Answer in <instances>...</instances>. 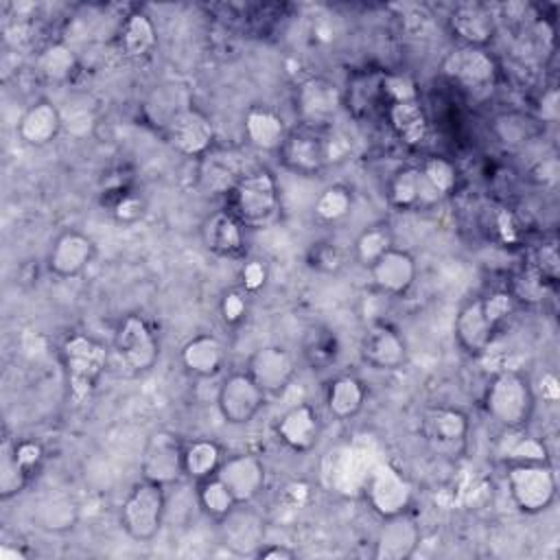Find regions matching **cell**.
<instances>
[{
    "label": "cell",
    "mask_w": 560,
    "mask_h": 560,
    "mask_svg": "<svg viewBox=\"0 0 560 560\" xmlns=\"http://www.w3.org/2000/svg\"><path fill=\"white\" fill-rule=\"evenodd\" d=\"M514 308H516V300L510 291H494L490 295H481L464 302L455 315V326H453L457 346L470 357L483 354L490 348L501 322Z\"/></svg>",
    "instance_id": "obj_1"
},
{
    "label": "cell",
    "mask_w": 560,
    "mask_h": 560,
    "mask_svg": "<svg viewBox=\"0 0 560 560\" xmlns=\"http://www.w3.org/2000/svg\"><path fill=\"white\" fill-rule=\"evenodd\" d=\"M59 357L63 365L68 396L74 402H83L92 396V392L101 383V376L105 374L107 348L85 332H72L63 339Z\"/></svg>",
    "instance_id": "obj_2"
},
{
    "label": "cell",
    "mask_w": 560,
    "mask_h": 560,
    "mask_svg": "<svg viewBox=\"0 0 560 560\" xmlns=\"http://www.w3.org/2000/svg\"><path fill=\"white\" fill-rule=\"evenodd\" d=\"M225 208L245 228L267 225L280 210V188L273 173L267 168L243 173L228 190Z\"/></svg>",
    "instance_id": "obj_3"
},
{
    "label": "cell",
    "mask_w": 560,
    "mask_h": 560,
    "mask_svg": "<svg viewBox=\"0 0 560 560\" xmlns=\"http://www.w3.org/2000/svg\"><path fill=\"white\" fill-rule=\"evenodd\" d=\"M483 407L503 429L527 427L536 407L529 378L516 370L499 372L486 387Z\"/></svg>",
    "instance_id": "obj_4"
},
{
    "label": "cell",
    "mask_w": 560,
    "mask_h": 560,
    "mask_svg": "<svg viewBox=\"0 0 560 560\" xmlns=\"http://www.w3.org/2000/svg\"><path fill=\"white\" fill-rule=\"evenodd\" d=\"M164 512H166L164 486L149 479H140L127 492L120 505L118 518H120V527L129 538L138 542H147L160 534Z\"/></svg>",
    "instance_id": "obj_5"
},
{
    "label": "cell",
    "mask_w": 560,
    "mask_h": 560,
    "mask_svg": "<svg viewBox=\"0 0 560 560\" xmlns=\"http://www.w3.org/2000/svg\"><path fill=\"white\" fill-rule=\"evenodd\" d=\"M505 483L514 505L525 514L549 510L558 497L556 472L547 462L508 464Z\"/></svg>",
    "instance_id": "obj_6"
},
{
    "label": "cell",
    "mask_w": 560,
    "mask_h": 560,
    "mask_svg": "<svg viewBox=\"0 0 560 560\" xmlns=\"http://www.w3.org/2000/svg\"><path fill=\"white\" fill-rule=\"evenodd\" d=\"M420 438L422 442L444 459H457L468 446L470 422L468 416L457 407L433 405L420 413Z\"/></svg>",
    "instance_id": "obj_7"
},
{
    "label": "cell",
    "mask_w": 560,
    "mask_h": 560,
    "mask_svg": "<svg viewBox=\"0 0 560 560\" xmlns=\"http://www.w3.org/2000/svg\"><path fill=\"white\" fill-rule=\"evenodd\" d=\"M278 153L282 166L291 173L304 177L317 175L326 168L330 160V142L326 129L298 125L295 129H289Z\"/></svg>",
    "instance_id": "obj_8"
},
{
    "label": "cell",
    "mask_w": 560,
    "mask_h": 560,
    "mask_svg": "<svg viewBox=\"0 0 560 560\" xmlns=\"http://www.w3.org/2000/svg\"><path fill=\"white\" fill-rule=\"evenodd\" d=\"M265 400L267 394L247 374V370L228 374L217 392V409L221 418L232 427L249 424L265 407Z\"/></svg>",
    "instance_id": "obj_9"
},
{
    "label": "cell",
    "mask_w": 560,
    "mask_h": 560,
    "mask_svg": "<svg viewBox=\"0 0 560 560\" xmlns=\"http://www.w3.org/2000/svg\"><path fill=\"white\" fill-rule=\"evenodd\" d=\"M114 346L125 368L133 374L149 372L160 359L158 337L149 322L140 315H127L118 324Z\"/></svg>",
    "instance_id": "obj_10"
},
{
    "label": "cell",
    "mask_w": 560,
    "mask_h": 560,
    "mask_svg": "<svg viewBox=\"0 0 560 560\" xmlns=\"http://www.w3.org/2000/svg\"><path fill=\"white\" fill-rule=\"evenodd\" d=\"M184 442L173 431H153L140 455L142 479L171 486L184 475Z\"/></svg>",
    "instance_id": "obj_11"
},
{
    "label": "cell",
    "mask_w": 560,
    "mask_h": 560,
    "mask_svg": "<svg viewBox=\"0 0 560 560\" xmlns=\"http://www.w3.org/2000/svg\"><path fill=\"white\" fill-rule=\"evenodd\" d=\"M444 74L470 94H486L494 88L497 63L486 48L457 46L444 59Z\"/></svg>",
    "instance_id": "obj_12"
},
{
    "label": "cell",
    "mask_w": 560,
    "mask_h": 560,
    "mask_svg": "<svg viewBox=\"0 0 560 560\" xmlns=\"http://www.w3.org/2000/svg\"><path fill=\"white\" fill-rule=\"evenodd\" d=\"M166 138L171 147L186 158H203L214 144V125L197 107L184 105L166 120Z\"/></svg>",
    "instance_id": "obj_13"
},
{
    "label": "cell",
    "mask_w": 560,
    "mask_h": 560,
    "mask_svg": "<svg viewBox=\"0 0 560 560\" xmlns=\"http://www.w3.org/2000/svg\"><path fill=\"white\" fill-rule=\"evenodd\" d=\"M343 105V92L324 77H311L295 88V112L300 125L326 129Z\"/></svg>",
    "instance_id": "obj_14"
},
{
    "label": "cell",
    "mask_w": 560,
    "mask_h": 560,
    "mask_svg": "<svg viewBox=\"0 0 560 560\" xmlns=\"http://www.w3.org/2000/svg\"><path fill=\"white\" fill-rule=\"evenodd\" d=\"M365 499L381 518L396 516L409 510L413 499V486L398 468L383 464L372 470L365 486Z\"/></svg>",
    "instance_id": "obj_15"
},
{
    "label": "cell",
    "mask_w": 560,
    "mask_h": 560,
    "mask_svg": "<svg viewBox=\"0 0 560 560\" xmlns=\"http://www.w3.org/2000/svg\"><path fill=\"white\" fill-rule=\"evenodd\" d=\"M245 370L267 396H278L295 376V357L284 346L267 343L249 354Z\"/></svg>",
    "instance_id": "obj_16"
},
{
    "label": "cell",
    "mask_w": 560,
    "mask_h": 560,
    "mask_svg": "<svg viewBox=\"0 0 560 560\" xmlns=\"http://www.w3.org/2000/svg\"><path fill=\"white\" fill-rule=\"evenodd\" d=\"M359 354L370 368L394 372L407 361V341L387 322H374L361 335Z\"/></svg>",
    "instance_id": "obj_17"
},
{
    "label": "cell",
    "mask_w": 560,
    "mask_h": 560,
    "mask_svg": "<svg viewBox=\"0 0 560 560\" xmlns=\"http://www.w3.org/2000/svg\"><path fill=\"white\" fill-rule=\"evenodd\" d=\"M94 241L85 232L70 228L52 238L50 249L46 254V267L57 278H77L94 260Z\"/></svg>",
    "instance_id": "obj_18"
},
{
    "label": "cell",
    "mask_w": 560,
    "mask_h": 560,
    "mask_svg": "<svg viewBox=\"0 0 560 560\" xmlns=\"http://www.w3.org/2000/svg\"><path fill=\"white\" fill-rule=\"evenodd\" d=\"M219 540L234 556H256L265 545V521L241 503L219 521Z\"/></svg>",
    "instance_id": "obj_19"
},
{
    "label": "cell",
    "mask_w": 560,
    "mask_h": 560,
    "mask_svg": "<svg viewBox=\"0 0 560 560\" xmlns=\"http://www.w3.org/2000/svg\"><path fill=\"white\" fill-rule=\"evenodd\" d=\"M217 477L228 486L236 503H252L265 488L267 470L258 455L254 453H236L225 457Z\"/></svg>",
    "instance_id": "obj_20"
},
{
    "label": "cell",
    "mask_w": 560,
    "mask_h": 560,
    "mask_svg": "<svg viewBox=\"0 0 560 560\" xmlns=\"http://www.w3.org/2000/svg\"><path fill=\"white\" fill-rule=\"evenodd\" d=\"M420 525L409 512L383 518V525L374 538V558L376 560H407L420 547Z\"/></svg>",
    "instance_id": "obj_21"
},
{
    "label": "cell",
    "mask_w": 560,
    "mask_h": 560,
    "mask_svg": "<svg viewBox=\"0 0 560 560\" xmlns=\"http://www.w3.org/2000/svg\"><path fill=\"white\" fill-rule=\"evenodd\" d=\"M368 269H370L372 284L383 295H389V298L405 295L413 287L418 276L416 258L407 249H398V247L387 249Z\"/></svg>",
    "instance_id": "obj_22"
},
{
    "label": "cell",
    "mask_w": 560,
    "mask_h": 560,
    "mask_svg": "<svg viewBox=\"0 0 560 560\" xmlns=\"http://www.w3.org/2000/svg\"><path fill=\"white\" fill-rule=\"evenodd\" d=\"M278 440L293 453H308L317 446L322 435V420L313 405L300 402L289 407L276 424Z\"/></svg>",
    "instance_id": "obj_23"
},
{
    "label": "cell",
    "mask_w": 560,
    "mask_h": 560,
    "mask_svg": "<svg viewBox=\"0 0 560 560\" xmlns=\"http://www.w3.org/2000/svg\"><path fill=\"white\" fill-rule=\"evenodd\" d=\"M387 199L394 208L409 212V210H429L442 197L427 182L420 166H402L392 175L387 184Z\"/></svg>",
    "instance_id": "obj_24"
},
{
    "label": "cell",
    "mask_w": 560,
    "mask_h": 560,
    "mask_svg": "<svg viewBox=\"0 0 560 560\" xmlns=\"http://www.w3.org/2000/svg\"><path fill=\"white\" fill-rule=\"evenodd\" d=\"M448 28L453 37L459 42V46L486 48L494 37L497 22L490 9H486L483 4L466 2V4H457L448 13Z\"/></svg>",
    "instance_id": "obj_25"
},
{
    "label": "cell",
    "mask_w": 560,
    "mask_h": 560,
    "mask_svg": "<svg viewBox=\"0 0 560 560\" xmlns=\"http://www.w3.org/2000/svg\"><path fill=\"white\" fill-rule=\"evenodd\" d=\"M201 241L208 252L223 258H236L245 249V225L228 208L217 210L203 219Z\"/></svg>",
    "instance_id": "obj_26"
},
{
    "label": "cell",
    "mask_w": 560,
    "mask_h": 560,
    "mask_svg": "<svg viewBox=\"0 0 560 560\" xmlns=\"http://www.w3.org/2000/svg\"><path fill=\"white\" fill-rule=\"evenodd\" d=\"M61 114L48 98L33 101L18 120V136L28 147H46L61 131Z\"/></svg>",
    "instance_id": "obj_27"
},
{
    "label": "cell",
    "mask_w": 560,
    "mask_h": 560,
    "mask_svg": "<svg viewBox=\"0 0 560 560\" xmlns=\"http://www.w3.org/2000/svg\"><path fill=\"white\" fill-rule=\"evenodd\" d=\"M179 361L188 374L197 378H210L217 376L225 365V348L219 337L199 332L182 346Z\"/></svg>",
    "instance_id": "obj_28"
},
{
    "label": "cell",
    "mask_w": 560,
    "mask_h": 560,
    "mask_svg": "<svg viewBox=\"0 0 560 560\" xmlns=\"http://www.w3.org/2000/svg\"><path fill=\"white\" fill-rule=\"evenodd\" d=\"M243 131L245 138L262 151H278L289 133L282 116L265 105H254L245 112Z\"/></svg>",
    "instance_id": "obj_29"
},
{
    "label": "cell",
    "mask_w": 560,
    "mask_h": 560,
    "mask_svg": "<svg viewBox=\"0 0 560 560\" xmlns=\"http://www.w3.org/2000/svg\"><path fill=\"white\" fill-rule=\"evenodd\" d=\"M387 114V122L392 127V131L409 147H418L427 140L429 136V120L424 114V107L420 103V98H411V101H398V103H389L385 107Z\"/></svg>",
    "instance_id": "obj_30"
},
{
    "label": "cell",
    "mask_w": 560,
    "mask_h": 560,
    "mask_svg": "<svg viewBox=\"0 0 560 560\" xmlns=\"http://www.w3.org/2000/svg\"><path fill=\"white\" fill-rule=\"evenodd\" d=\"M368 389L354 374H339L326 387V409L337 420L354 418L365 405Z\"/></svg>",
    "instance_id": "obj_31"
},
{
    "label": "cell",
    "mask_w": 560,
    "mask_h": 560,
    "mask_svg": "<svg viewBox=\"0 0 560 560\" xmlns=\"http://www.w3.org/2000/svg\"><path fill=\"white\" fill-rule=\"evenodd\" d=\"M118 39H120V50L127 57H131V59L147 57L153 50L155 42H158L155 24H153V20L147 13L133 11L120 24Z\"/></svg>",
    "instance_id": "obj_32"
},
{
    "label": "cell",
    "mask_w": 560,
    "mask_h": 560,
    "mask_svg": "<svg viewBox=\"0 0 560 560\" xmlns=\"http://www.w3.org/2000/svg\"><path fill=\"white\" fill-rule=\"evenodd\" d=\"M223 459V451L214 440L197 438L184 446V475L192 481L214 477Z\"/></svg>",
    "instance_id": "obj_33"
},
{
    "label": "cell",
    "mask_w": 560,
    "mask_h": 560,
    "mask_svg": "<svg viewBox=\"0 0 560 560\" xmlns=\"http://www.w3.org/2000/svg\"><path fill=\"white\" fill-rule=\"evenodd\" d=\"M497 455L508 464L521 462H547V446L536 435L523 429H505L497 442Z\"/></svg>",
    "instance_id": "obj_34"
},
{
    "label": "cell",
    "mask_w": 560,
    "mask_h": 560,
    "mask_svg": "<svg viewBox=\"0 0 560 560\" xmlns=\"http://www.w3.org/2000/svg\"><path fill=\"white\" fill-rule=\"evenodd\" d=\"M31 477L33 475L15 455V438L4 435L0 444V501H9L24 492Z\"/></svg>",
    "instance_id": "obj_35"
},
{
    "label": "cell",
    "mask_w": 560,
    "mask_h": 560,
    "mask_svg": "<svg viewBox=\"0 0 560 560\" xmlns=\"http://www.w3.org/2000/svg\"><path fill=\"white\" fill-rule=\"evenodd\" d=\"M341 352V343L335 330H330L328 326H313L308 328V332L304 335L302 341V354L306 359V363L313 370H326L330 368L337 357Z\"/></svg>",
    "instance_id": "obj_36"
},
{
    "label": "cell",
    "mask_w": 560,
    "mask_h": 560,
    "mask_svg": "<svg viewBox=\"0 0 560 560\" xmlns=\"http://www.w3.org/2000/svg\"><path fill=\"white\" fill-rule=\"evenodd\" d=\"M35 518L39 523V527L48 529V532H66L72 529L77 518H79V505L70 494L57 492L46 497L35 512Z\"/></svg>",
    "instance_id": "obj_37"
},
{
    "label": "cell",
    "mask_w": 560,
    "mask_h": 560,
    "mask_svg": "<svg viewBox=\"0 0 560 560\" xmlns=\"http://www.w3.org/2000/svg\"><path fill=\"white\" fill-rule=\"evenodd\" d=\"M381 79L383 74H359L350 81L343 103L348 109H352L354 116H368L372 109L383 105V94H381Z\"/></svg>",
    "instance_id": "obj_38"
},
{
    "label": "cell",
    "mask_w": 560,
    "mask_h": 560,
    "mask_svg": "<svg viewBox=\"0 0 560 560\" xmlns=\"http://www.w3.org/2000/svg\"><path fill=\"white\" fill-rule=\"evenodd\" d=\"M197 505L201 512L214 521H221L225 514H230L238 503L228 490V486L214 475L208 479L197 481Z\"/></svg>",
    "instance_id": "obj_39"
},
{
    "label": "cell",
    "mask_w": 560,
    "mask_h": 560,
    "mask_svg": "<svg viewBox=\"0 0 560 560\" xmlns=\"http://www.w3.org/2000/svg\"><path fill=\"white\" fill-rule=\"evenodd\" d=\"M354 258L370 267L374 260H378L387 249L394 247V234L387 223H372L359 232L354 238Z\"/></svg>",
    "instance_id": "obj_40"
},
{
    "label": "cell",
    "mask_w": 560,
    "mask_h": 560,
    "mask_svg": "<svg viewBox=\"0 0 560 560\" xmlns=\"http://www.w3.org/2000/svg\"><path fill=\"white\" fill-rule=\"evenodd\" d=\"M350 210H352V192L343 184L326 186L313 203V212L322 223H337L346 219Z\"/></svg>",
    "instance_id": "obj_41"
},
{
    "label": "cell",
    "mask_w": 560,
    "mask_h": 560,
    "mask_svg": "<svg viewBox=\"0 0 560 560\" xmlns=\"http://www.w3.org/2000/svg\"><path fill=\"white\" fill-rule=\"evenodd\" d=\"M304 262L317 273H339L346 267V252L332 241H313L306 247Z\"/></svg>",
    "instance_id": "obj_42"
},
{
    "label": "cell",
    "mask_w": 560,
    "mask_h": 560,
    "mask_svg": "<svg viewBox=\"0 0 560 560\" xmlns=\"http://www.w3.org/2000/svg\"><path fill=\"white\" fill-rule=\"evenodd\" d=\"M74 66H77V59H74V52L63 46V44H52L48 46L39 59H37V68L39 72L48 79V81H66L72 72H74Z\"/></svg>",
    "instance_id": "obj_43"
},
{
    "label": "cell",
    "mask_w": 560,
    "mask_h": 560,
    "mask_svg": "<svg viewBox=\"0 0 560 560\" xmlns=\"http://www.w3.org/2000/svg\"><path fill=\"white\" fill-rule=\"evenodd\" d=\"M420 171L440 197H446L457 186V166L442 155H433L424 160Z\"/></svg>",
    "instance_id": "obj_44"
},
{
    "label": "cell",
    "mask_w": 560,
    "mask_h": 560,
    "mask_svg": "<svg viewBox=\"0 0 560 560\" xmlns=\"http://www.w3.org/2000/svg\"><path fill=\"white\" fill-rule=\"evenodd\" d=\"M249 293H245L241 287L236 289H228L223 291L221 300H219V315H221V322L230 328H236L245 322L247 317V311H249V300H247Z\"/></svg>",
    "instance_id": "obj_45"
},
{
    "label": "cell",
    "mask_w": 560,
    "mask_h": 560,
    "mask_svg": "<svg viewBox=\"0 0 560 560\" xmlns=\"http://www.w3.org/2000/svg\"><path fill=\"white\" fill-rule=\"evenodd\" d=\"M381 94H383V107H387L389 103L418 98V88L413 79L407 74H383Z\"/></svg>",
    "instance_id": "obj_46"
},
{
    "label": "cell",
    "mask_w": 560,
    "mask_h": 560,
    "mask_svg": "<svg viewBox=\"0 0 560 560\" xmlns=\"http://www.w3.org/2000/svg\"><path fill=\"white\" fill-rule=\"evenodd\" d=\"M144 210H147L144 199L138 192L127 190V192L118 195V199H116V203L112 208V214H114V219L118 223L131 225V223H136V221H140L144 217Z\"/></svg>",
    "instance_id": "obj_47"
},
{
    "label": "cell",
    "mask_w": 560,
    "mask_h": 560,
    "mask_svg": "<svg viewBox=\"0 0 560 560\" xmlns=\"http://www.w3.org/2000/svg\"><path fill=\"white\" fill-rule=\"evenodd\" d=\"M238 278H241V289L245 293H258L267 284L269 269H267V265L262 260L252 258V260L243 262V267L238 271Z\"/></svg>",
    "instance_id": "obj_48"
},
{
    "label": "cell",
    "mask_w": 560,
    "mask_h": 560,
    "mask_svg": "<svg viewBox=\"0 0 560 560\" xmlns=\"http://www.w3.org/2000/svg\"><path fill=\"white\" fill-rule=\"evenodd\" d=\"M15 455L26 466V470L31 475H35L44 462V446L37 440H28V438L18 440L15 438Z\"/></svg>",
    "instance_id": "obj_49"
},
{
    "label": "cell",
    "mask_w": 560,
    "mask_h": 560,
    "mask_svg": "<svg viewBox=\"0 0 560 560\" xmlns=\"http://www.w3.org/2000/svg\"><path fill=\"white\" fill-rule=\"evenodd\" d=\"M534 271L545 280V282H553L558 278V252L553 245H542L536 252V265Z\"/></svg>",
    "instance_id": "obj_50"
},
{
    "label": "cell",
    "mask_w": 560,
    "mask_h": 560,
    "mask_svg": "<svg viewBox=\"0 0 560 560\" xmlns=\"http://www.w3.org/2000/svg\"><path fill=\"white\" fill-rule=\"evenodd\" d=\"M256 558L260 560H293L298 558V551L284 542H265L258 551H256Z\"/></svg>",
    "instance_id": "obj_51"
}]
</instances>
